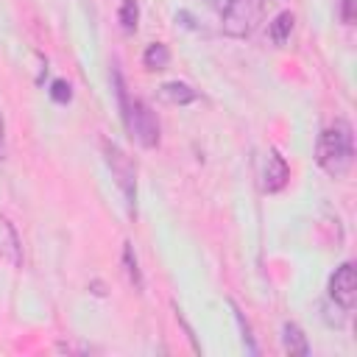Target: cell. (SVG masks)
<instances>
[{
    "label": "cell",
    "mask_w": 357,
    "mask_h": 357,
    "mask_svg": "<svg viewBox=\"0 0 357 357\" xmlns=\"http://www.w3.org/2000/svg\"><path fill=\"white\" fill-rule=\"evenodd\" d=\"M282 346H284V351L298 354V357H307V354H310L307 335H304V329H301L298 324H293V321H287V324L282 326Z\"/></svg>",
    "instance_id": "cell-8"
},
{
    "label": "cell",
    "mask_w": 357,
    "mask_h": 357,
    "mask_svg": "<svg viewBox=\"0 0 357 357\" xmlns=\"http://www.w3.org/2000/svg\"><path fill=\"white\" fill-rule=\"evenodd\" d=\"M0 131H3V117H0Z\"/></svg>",
    "instance_id": "cell-17"
},
{
    "label": "cell",
    "mask_w": 357,
    "mask_h": 357,
    "mask_svg": "<svg viewBox=\"0 0 357 357\" xmlns=\"http://www.w3.org/2000/svg\"><path fill=\"white\" fill-rule=\"evenodd\" d=\"M329 298L340 310H351L357 304V268L351 262H343L329 276Z\"/></svg>",
    "instance_id": "cell-5"
},
{
    "label": "cell",
    "mask_w": 357,
    "mask_h": 357,
    "mask_svg": "<svg viewBox=\"0 0 357 357\" xmlns=\"http://www.w3.org/2000/svg\"><path fill=\"white\" fill-rule=\"evenodd\" d=\"M103 151H106V162L112 167V176L117 181V187L123 190V198H126V206L128 212H134V201H137V173H134V165L131 159L112 142H103Z\"/></svg>",
    "instance_id": "cell-4"
},
{
    "label": "cell",
    "mask_w": 357,
    "mask_h": 357,
    "mask_svg": "<svg viewBox=\"0 0 357 357\" xmlns=\"http://www.w3.org/2000/svg\"><path fill=\"white\" fill-rule=\"evenodd\" d=\"M142 64H145L148 70H165V67L170 64V50H167V45H165V42L148 45L145 53H142Z\"/></svg>",
    "instance_id": "cell-11"
},
{
    "label": "cell",
    "mask_w": 357,
    "mask_h": 357,
    "mask_svg": "<svg viewBox=\"0 0 357 357\" xmlns=\"http://www.w3.org/2000/svg\"><path fill=\"white\" fill-rule=\"evenodd\" d=\"M117 17H120V28L126 33H134L137 31V22H139V3L137 0H123Z\"/></svg>",
    "instance_id": "cell-12"
},
{
    "label": "cell",
    "mask_w": 357,
    "mask_h": 357,
    "mask_svg": "<svg viewBox=\"0 0 357 357\" xmlns=\"http://www.w3.org/2000/svg\"><path fill=\"white\" fill-rule=\"evenodd\" d=\"M0 156H3V131H0Z\"/></svg>",
    "instance_id": "cell-16"
},
{
    "label": "cell",
    "mask_w": 357,
    "mask_h": 357,
    "mask_svg": "<svg viewBox=\"0 0 357 357\" xmlns=\"http://www.w3.org/2000/svg\"><path fill=\"white\" fill-rule=\"evenodd\" d=\"M293 22H296V17H293L290 11L276 14V17H273V22L268 25V36H271V42H273V45H284V42L290 39Z\"/></svg>",
    "instance_id": "cell-10"
},
{
    "label": "cell",
    "mask_w": 357,
    "mask_h": 357,
    "mask_svg": "<svg viewBox=\"0 0 357 357\" xmlns=\"http://www.w3.org/2000/svg\"><path fill=\"white\" fill-rule=\"evenodd\" d=\"M120 114H123V123H126V131L131 134V139H137L142 148L159 145V120L145 100H139V98L128 100Z\"/></svg>",
    "instance_id": "cell-2"
},
{
    "label": "cell",
    "mask_w": 357,
    "mask_h": 357,
    "mask_svg": "<svg viewBox=\"0 0 357 357\" xmlns=\"http://www.w3.org/2000/svg\"><path fill=\"white\" fill-rule=\"evenodd\" d=\"M337 8H340V22L351 25V20H354V0H337Z\"/></svg>",
    "instance_id": "cell-15"
},
{
    "label": "cell",
    "mask_w": 357,
    "mask_h": 357,
    "mask_svg": "<svg viewBox=\"0 0 357 357\" xmlns=\"http://www.w3.org/2000/svg\"><path fill=\"white\" fill-rule=\"evenodd\" d=\"M156 95H159V100H165L170 106H187V103H192L198 98V92L184 81H167V84H162L156 89Z\"/></svg>",
    "instance_id": "cell-7"
},
{
    "label": "cell",
    "mask_w": 357,
    "mask_h": 357,
    "mask_svg": "<svg viewBox=\"0 0 357 357\" xmlns=\"http://www.w3.org/2000/svg\"><path fill=\"white\" fill-rule=\"evenodd\" d=\"M47 92H50V98H53L56 103H70V98H73V86H70L64 78H53Z\"/></svg>",
    "instance_id": "cell-14"
},
{
    "label": "cell",
    "mask_w": 357,
    "mask_h": 357,
    "mask_svg": "<svg viewBox=\"0 0 357 357\" xmlns=\"http://www.w3.org/2000/svg\"><path fill=\"white\" fill-rule=\"evenodd\" d=\"M262 14V0H229L223 8V33L234 39H245L254 33Z\"/></svg>",
    "instance_id": "cell-3"
},
{
    "label": "cell",
    "mask_w": 357,
    "mask_h": 357,
    "mask_svg": "<svg viewBox=\"0 0 357 357\" xmlns=\"http://www.w3.org/2000/svg\"><path fill=\"white\" fill-rule=\"evenodd\" d=\"M229 307L234 310V318H237V324H240V332H243V343H245V349L251 351V354H257V343H254V335H251V326H248V321L243 318V312L237 310V304L229 298Z\"/></svg>",
    "instance_id": "cell-13"
},
{
    "label": "cell",
    "mask_w": 357,
    "mask_h": 357,
    "mask_svg": "<svg viewBox=\"0 0 357 357\" xmlns=\"http://www.w3.org/2000/svg\"><path fill=\"white\" fill-rule=\"evenodd\" d=\"M315 162L332 178H343L351 170V162H354V134H351V126L346 120H335L329 128L321 131L318 145H315Z\"/></svg>",
    "instance_id": "cell-1"
},
{
    "label": "cell",
    "mask_w": 357,
    "mask_h": 357,
    "mask_svg": "<svg viewBox=\"0 0 357 357\" xmlns=\"http://www.w3.org/2000/svg\"><path fill=\"white\" fill-rule=\"evenodd\" d=\"M262 187H265V192H279L284 184H287V178H290V167H287V162L276 153V151H271L268 153V162H265V173H262Z\"/></svg>",
    "instance_id": "cell-6"
},
{
    "label": "cell",
    "mask_w": 357,
    "mask_h": 357,
    "mask_svg": "<svg viewBox=\"0 0 357 357\" xmlns=\"http://www.w3.org/2000/svg\"><path fill=\"white\" fill-rule=\"evenodd\" d=\"M123 271H126L128 284H131L137 293H142V287H145V282H142V271H139V262H137L134 245H131L128 240L123 243Z\"/></svg>",
    "instance_id": "cell-9"
}]
</instances>
